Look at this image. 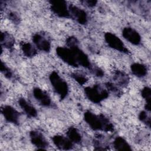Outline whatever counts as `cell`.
<instances>
[{
    "instance_id": "1",
    "label": "cell",
    "mask_w": 151,
    "mask_h": 151,
    "mask_svg": "<svg viewBox=\"0 0 151 151\" xmlns=\"http://www.w3.org/2000/svg\"><path fill=\"white\" fill-rule=\"evenodd\" d=\"M84 120L94 130H101L106 132L114 130L113 124L102 114L97 115L88 110L84 114Z\"/></svg>"
},
{
    "instance_id": "2",
    "label": "cell",
    "mask_w": 151,
    "mask_h": 151,
    "mask_svg": "<svg viewBox=\"0 0 151 151\" xmlns=\"http://www.w3.org/2000/svg\"><path fill=\"white\" fill-rule=\"evenodd\" d=\"M49 79L54 91L60 96V99H64L68 93V87L66 81L56 71H52L50 74Z\"/></svg>"
},
{
    "instance_id": "3",
    "label": "cell",
    "mask_w": 151,
    "mask_h": 151,
    "mask_svg": "<svg viewBox=\"0 0 151 151\" xmlns=\"http://www.w3.org/2000/svg\"><path fill=\"white\" fill-rule=\"evenodd\" d=\"M84 93L86 97L90 101L96 104L101 103L109 96L107 91L103 88L99 84L84 88Z\"/></svg>"
},
{
    "instance_id": "4",
    "label": "cell",
    "mask_w": 151,
    "mask_h": 151,
    "mask_svg": "<svg viewBox=\"0 0 151 151\" xmlns=\"http://www.w3.org/2000/svg\"><path fill=\"white\" fill-rule=\"evenodd\" d=\"M56 54L61 60L69 65L74 67H79L75 52L73 49L58 47L56 48Z\"/></svg>"
},
{
    "instance_id": "5",
    "label": "cell",
    "mask_w": 151,
    "mask_h": 151,
    "mask_svg": "<svg viewBox=\"0 0 151 151\" xmlns=\"http://www.w3.org/2000/svg\"><path fill=\"white\" fill-rule=\"evenodd\" d=\"M104 39L108 45L117 51L125 54H130V52L125 46L122 41L115 34L111 32H106L104 35Z\"/></svg>"
},
{
    "instance_id": "6",
    "label": "cell",
    "mask_w": 151,
    "mask_h": 151,
    "mask_svg": "<svg viewBox=\"0 0 151 151\" xmlns=\"http://www.w3.org/2000/svg\"><path fill=\"white\" fill-rule=\"evenodd\" d=\"M50 9L51 11L61 18H70L68 6L67 2L63 0L50 1Z\"/></svg>"
},
{
    "instance_id": "7",
    "label": "cell",
    "mask_w": 151,
    "mask_h": 151,
    "mask_svg": "<svg viewBox=\"0 0 151 151\" xmlns=\"http://www.w3.org/2000/svg\"><path fill=\"white\" fill-rule=\"evenodd\" d=\"M1 113L5 119L14 124H19L21 114L11 106H4L1 109Z\"/></svg>"
},
{
    "instance_id": "8",
    "label": "cell",
    "mask_w": 151,
    "mask_h": 151,
    "mask_svg": "<svg viewBox=\"0 0 151 151\" xmlns=\"http://www.w3.org/2000/svg\"><path fill=\"white\" fill-rule=\"evenodd\" d=\"M31 142L38 149L45 150L48 146V143L44 135L38 130H32L29 132Z\"/></svg>"
},
{
    "instance_id": "9",
    "label": "cell",
    "mask_w": 151,
    "mask_h": 151,
    "mask_svg": "<svg viewBox=\"0 0 151 151\" xmlns=\"http://www.w3.org/2000/svg\"><path fill=\"white\" fill-rule=\"evenodd\" d=\"M68 10L70 18L75 19L78 23L81 25L87 24L88 21L87 15L83 9L71 4L68 6Z\"/></svg>"
},
{
    "instance_id": "10",
    "label": "cell",
    "mask_w": 151,
    "mask_h": 151,
    "mask_svg": "<svg viewBox=\"0 0 151 151\" xmlns=\"http://www.w3.org/2000/svg\"><path fill=\"white\" fill-rule=\"evenodd\" d=\"M32 41L38 49L45 52H49L51 49L50 40L41 34L36 33L32 36Z\"/></svg>"
},
{
    "instance_id": "11",
    "label": "cell",
    "mask_w": 151,
    "mask_h": 151,
    "mask_svg": "<svg viewBox=\"0 0 151 151\" xmlns=\"http://www.w3.org/2000/svg\"><path fill=\"white\" fill-rule=\"evenodd\" d=\"M122 35L129 42L133 45H139L141 42V37L139 32L131 27H125L122 31Z\"/></svg>"
},
{
    "instance_id": "12",
    "label": "cell",
    "mask_w": 151,
    "mask_h": 151,
    "mask_svg": "<svg viewBox=\"0 0 151 151\" xmlns=\"http://www.w3.org/2000/svg\"><path fill=\"white\" fill-rule=\"evenodd\" d=\"M54 145L61 150H70L73 147V143L68 138L61 135H55L52 137Z\"/></svg>"
},
{
    "instance_id": "13",
    "label": "cell",
    "mask_w": 151,
    "mask_h": 151,
    "mask_svg": "<svg viewBox=\"0 0 151 151\" xmlns=\"http://www.w3.org/2000/svg\"><path fill=\"white\" fill-rule=\"evenodd\" d=\"M33 96L35 99L43 106L49 107L51 105V100L48 94L38 87L33 90Z\"/></svg>"
},
{
    "instance_id": "14",
    "label": "cell",
    "mask_w": 151,
    "mask_h": 151,
    "mask_svg": "<svg viewBox=\"0 0 151 151\" xmlns=\"http://www.w3.org/2000/svg\"><path fill=\"white\" fill-rule=\"evenodd\" d=\"M18 103L25 114L29 117H35L37 116L36 109L31 105L24 98H20L18 100Z\"/></svg>"
},
{
    "instance_id": "15",
    "label": "cell",
    "mask_w": 151,
    "mask_h": 151,
    "mask_svg": "<svg viewBox=\"0 0 151 151\" xmlns=\"http://www.w3.org/2000/svg\"><path fill=\"white\" fill-rule=\"evenodd\" d=\"M113 79L116 83L121 87L127 86L130 80L128 74L120 70H117L115 71Z\"/></svg>"
},
{
    "instance_id": "16",
    "label": "cell",
    "mask_w": 151,
    "mask_h": 151,
    "mask_svg": "<svg viewBox=\"0 0 151 151\" xmlns=\"http://www.w3.org/2000/svg\"><path fill=\"white\" fill-rule=\"evenodd\" d=\"M132 73L137 77H144L147 73V68L146 66L141 63H133L130 66Z\"/></svg>"
},
{
    "instance_id": "17",
    "label": "cell",
    "mask_w": 151,
    "mask_h": 151,
    "mask_svg": "<svg viewBox=\"0 0 151 151\" xmlns=\"http://www.w3.org/2000/svg\"><path fill=\"white\" fill-rule=\"evenodd\" d=\"M1 44L2 47L11 50L14 45L15 39L9 33L7 32H2L1 34Z\"/></svg>"
},
{
    "instance_id": "18",
    "label": "cell",
    "mask_w": 151,
    "mask_h": 151,
    "mask_svg": "<svg viewBox=\"0 0 151 151\" xmlns=\"http://www.w3.org/2000/svg\"><path fill=\"white\" fill-rule=\"evenodd\" d=\"M113 146L117 150H131L132 148L128 142L122 137L117 136L113 142Z\"/></svg>"
},
{
    "instance_id": "19",
    "label": "cell",
    "mask_w": 151,
    "mask_h": 151,
    "mask_svg": "<svg viewBox=\"0 0 151 151\" xmlns=\"http://www.w3.org/2000/svg\"><path fill=\"white\" fill-rule=\"evenodd\" d=\"M67 135L68 138L73 143H80L82 140L81 135L80 134L78 130L74 127H70L68 128L67 132Z\"/></svg>"
},
{
    "instance_id": "20",
    "label": "cell",
    "mask_w": 151,
    "mask_h": 151,
    "mask_svg": "<svg viewBox=\"0 0 151 151\" xmlns=\"http://www.w3.org/2000/svg\"><path fill=\"white\" fill-rule=\"evenodd\" d=\"M21 48L23 54L27 57H32L37 54V50L29 42L21 43Z\"/></svg>"
},
{
    "instance_id": "21",
    "label": "cell",
    "mask_w": 151,
    "mask_h": 151,
    "mask_svg": "<svg viewBox=\"0 0 151 151\" xmlns=\"http://www.w3.org/2000/svg\"><path fill=\"white\" fill-rule=\"evenodd\" d=\"M141 95L145 100L146 104L145 106V109L150 111L151 110V90L149 87H145L141 91Z\"/></svg>"
},
{
    "instance_id": "22",
    "label": "cell",
    "mask_w": 151,
    "mask_h": 151,
    "mask_svg": "<svg viewBox=\"0 0 151 151\" xmlns=\"http://www.w3.org/2000/svg\"><path fill=\"white\" fill-rule=\"evenodd\" d=\"M71 77L80 85H83L88 81L86 76L80 73H73L71 74Z\"/></svg>"
},
{
    "instance_id": "23",
    "label": "cell",
    "mask_w": 151,
    "mask_h": 151,
    "mask_svg": "<svg viewBox=\"0 0 151 151\" xmlns=\"http://www.w3.org/2000/svg\"><path fill=\"white\" fill-rule=\"evenodd\" d=\"M139 119L140 122L145 124L146 126H147L149 128L150 127V124H151V120L150 116L146 113L145 111H142L139 115Z\"/></svg>"
},
{
    "instance_id": "24",
    "label": "cell",
    "mask_w": 151,
    "mask_h": 151,
    "mask_svg": "<svg viewBox=\"0 0 151 151\" xmlns=\"http://www.w3.org/2000/svg\"><path fill=\"white\" fill-rule=\"evenodd\" d=\"M105 86L109 91L114 93L115 95H116L117 96L122 95V93L121 90L114 84L110 83V82H107L106 83Z\"/></svg>"
},
{
    "instance_id": "25",
    "label": "cell",
    "mask_w": 151,
    "mask_h": 151,
    "mask_svg": "<svg viewBox=\"0 0 151 151\" xmlns=\"http://www.w3.org/2000/svg\"><path fill=\"white\" fill-rule=\"evenodd\" d=\"M1 71L5 76V77L8 79H11L13 77L12 71L2 61L1 63Z\"/></svg>"
},
{
    "instance_id": "26",
    "label": "cell",
    "mask_w": 151,
    "mask_h": 151,
    "mask_svg": "<svg viewBox=\"0 0 151 151\" xmlns=\"http://www.w3.org/2000/svg\"><path fill=\"white\" fill-rule=\"evenodd\" d=\"M66 44L68 46V47H71L75 45H78V41L76 37L71 36L69 37L67 40H66Z\"/></svg>"
},
{
    "instance_id": "27",
    "label": "cell",
    "mask_w": 151,
    "mask_h": 151,
    "mask_svg": "<svg viewBox=\"0 0 151 151\" xmlns=\"http://www.w3.org/2000/svg\"><path fill=\"white\" fill-rule=\"evenodd\" d=\"M90 71L94 75L97 77H103L104 75L103 71L98 67H94L93 66H92L91 68L90 69Z\"/></svg>"
},
{
    "instance_id": "28",
    "label": "cell",
    "mask_w": 151,
    "mask_h": 151,
    "mask_svg": "<svg viewBox=\"0 0 151 151\" xmlns=\"http://www.w3.org/2000/svg\"><path fill=\"white\" fill-rule=\"evenodd\" d=\"M8 17L15 24H18L19 22L20 18L15 12H10L8 14Z\"/></svg>"
},
{
    "instance_id": "29",
    "label": "cell",
    "mask_w": 151,
    "mask_h": 151,
    "mask_svg": "<svg viewBox=\"0 0 151 151\" xmlns=\"http://www.w3.org/2000/svg\"><path fill=\"white\" fill-rule=\"evenodd\" d=\"M81 2L84 5H85L88 7H93L97 3V1L96 0H85V1H82Z\"/></svg>"
}]
</instances>
